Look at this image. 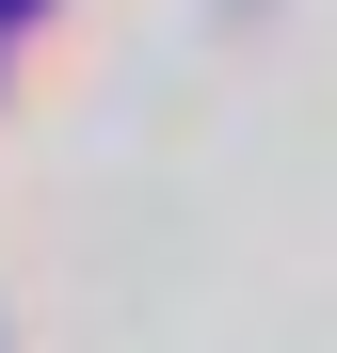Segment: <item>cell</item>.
Returning a JSON list of instances; mask_svg holds the SVG:
<instances>
[{"instance_id":"1","label":"cell","mask_w":337,"mask_h":353,"mask_svg":"<svg viewBox=\"0 0 337 353\" xmlns=\"http://www.w3.org/2000/svg\"><path fill=\"white\" fill-rule=\"evenodd\" d=\"M0 17H32V0H0Z\"/></svg>"}]
</instances>
